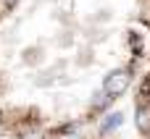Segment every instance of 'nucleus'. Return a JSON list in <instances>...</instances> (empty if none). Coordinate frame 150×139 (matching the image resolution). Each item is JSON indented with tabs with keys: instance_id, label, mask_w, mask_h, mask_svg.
Returning <instances> with one entry per match:
<instances>
[{
	"instance_id": "nucleus-1",
	"label": "nucleus",
	"mask_w": 150,
	"mask_h": 139,
	"mask_svg": "<svg viewBox=\"0 0 150 139\" xmlns=\"http://www.w3.org/2000/svg\"><path fill=\"white\" fill-rule=\"evenodd\" d=\"M134 63H124V66H113L103 74V81H100V92L105 97H111L113 102L119 97H124L129 92V87L134 84Z\"/></svg>"
},
{
	"instance_id": "nucleus-2",
	"label": "nucleus",
	"mask_w": 150,
	"mask_h": 139,
	"mask_svg": "<svg viewBox=\"0 0 150 139\" xmlns=\"http://www.w3.org/2000/svg\"><path fill=\"white\" fill-rule=\"evenodd\" d=\"M124 121H127L124 110H108V113L100 118V124H98V134H100V137H111L113 131H119V129L124 126Z\"/></svg>"
},
{
	"instance_id": "nucleus-3",
	"label": "nucleus",
	"mask_w": 150,
	"mask_h": 139,
	"mask_svg": "<svg viewBox=\"0 0 150 139\" xmlns=\"http://www.w3.org/2000/svg\"><path fill=\"white\" fill-rule=\"evenodd\" d=\"M134 126L145 139H150V102H137L134 105Z\"/></svg>"
}]
</instances>
